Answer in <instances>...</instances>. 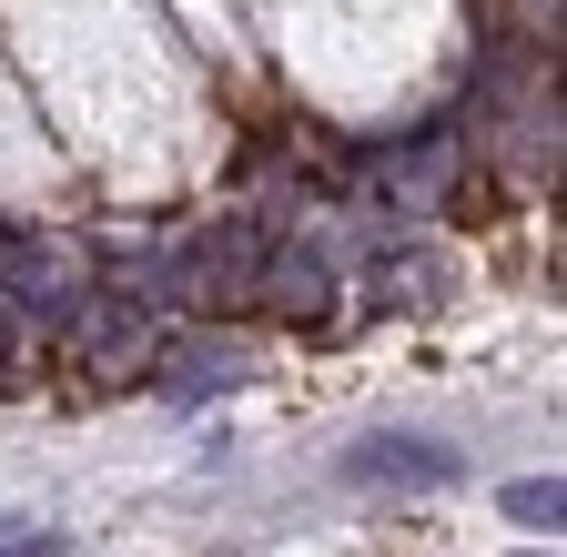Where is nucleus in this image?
Wrapping results in <instances>:
<instances>
[{"label": "nucleus", "mask_w": 567, "mask_h": 557, "mask_svg": "<svg viewBox=\"0 0 567 557\" xmlns=\"http://www.w3.org/2000/svg\"><path fill=\"white\" fill-rule=\"evenodd\" d=\"M344 476L354 486H446L456 476V446H436V436H365L344 456Z\"/></svg>", "instance_id": "1"}, {"label": "nucleus", "mask_w": 567, "mask_h": 557, "mask_svg": "<svg viewBox=\"0 0 567 557\" xmlns=\"http://www.w3.org/2000/svg\"><path fill=\"white\" fill-rule=\"evenodd\" d=\"M213 375L234 385L244 365H234V344H203V334H193V344H173V365H163V385H173V395H203Z\"/></svg>", "instance_id": "2"}, {"label": "nucleus", "mask_w": 567, "mask_h": 557, "mask_svg": "<svg viewBox=\"0 0 567 557\" xmlns=\"http://www.w3.org/2000/svg\"><path fill=\"white\" fill-rule=\"evenodd\" d=\"M557 507H567V486H557V476L507 486V517H517V527H547V537H557Z\"/></svg>", "instance_id": "3"}, {"label": "nucleus", "mask_w": 567, "mask_h": 557, "mask_svg": "<svg viewBox=\"0 0 567 557\" xmlns=\"http://www.w3.org/2000/svg\"><path fill=\"white\" fill-rule=\"evenodd\" d=\"M0 355H11V314H0Z\"/></svg>", "instance_id": "4"}]
</instances>
